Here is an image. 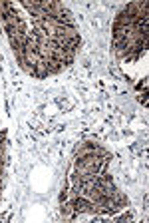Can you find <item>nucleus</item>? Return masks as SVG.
Segmentation results:
<instances>
[{
    "instance_id": "f257e3e1",
    "label": "nucleus",
    "mask_w": 149,
    "mask_h": 223,
    "mask_svg": "<svg viewBox=\"0 0 149 223\" xmlns=\"http://www.w3.org/2000/svg\"><path fill=\"white\" fill-rule=\"evenodd\" d=\"M131 219H133V215H131V213H123V215L115 217V221H131Z\"/></svg>"
}]
</instances>
